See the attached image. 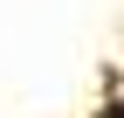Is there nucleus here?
Here are the masks:
<instances>
[{
  "instance_id": "1",
  "label": "nucleus",
  "mask_w": 124,
  "mask_h": 118,
  "mask_svg": "<svg viewBox=\"0 0 124 118\" xmlns=\"http://www.w3.org/2000/svg\"><path fill=\"white\" fill-rule=\"evenodd\" d=\"M110 118H124V111H110Z\"/></svg>"
}]
</instances>
